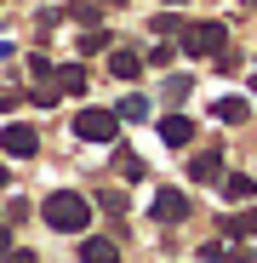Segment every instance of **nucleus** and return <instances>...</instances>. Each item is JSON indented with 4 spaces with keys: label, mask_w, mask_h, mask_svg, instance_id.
Instances as JSON below:
<instances>
[{
    "label": "nucleus",
    "mask_w": 257,
    "mask_h": 263,
    "mask_svg": "<svg viewBox=\"0 0 257 263\" xmlns=\"http://www.w3.org/2000/svg\"><path fill=\"white\" fill-rule=\"evenodd\" d=\"M40 223H46L52 235H86V229H92V195H80V189H46Z\"/></svg>",
    "instance_id": "1"
},
{
    "label": "nucleus",
    "mask_w": 257,
    "mask_h": 263,
    "mask_svg": "<svg viewBox=\"0 0 257 263\" xmlns=\"http://www.w3.org/2000/svg\"><path fill=\"white\" fill-rule=\"evenodd\" d=\"M177 52H183V58H218V52H229V23H218V17L183 23V40H177Z\"/></svg>",
    "instance_id": "2"
},
{
    "label": "nucleus",
    "mask_w": 257,
    "mask_h": 263,
    "mask_svg": "<svg viewBox=\"0 0 257 263\" xmlns=\"http://www.w3.org/2000/svg\"><path fill=\"white\" fill-rule=\"evenodd\" d=\"M69 126H74V138H80V143H120V126H126V120H120L114 109L86 103V109H74Z\"/></svg>",
    "instance_id": "3"
},
{
    "label": "nucleus",
    "mask_w": 257,
    "mask_h": 263,
    "mask_svg": "<svg viewBox=\"0 0 257 263\" xmlns=\"http://www.w3.org/2000/svg\"><path fill=\"white\" fill-rule=\"evenodd\" d=\"M0 155L34 160V155H40V132H34L29 120H6V126H0Z\"/></svg>",
    "instance_id": "4"
},
{
    "label": "nucleus",
    "mask_w": 257,
    "mask_h": 263,
    "mask_svg": "<svg viewBox=\"0 0 257 263\" xmlns=\"http://www.w3.org/2000/svg\"><path fill=\"white\" fill-rule=\"evenodd\" d=\"M189 212H194V200H189L183 189H154V200H149V217H154V223H183Z\"/></svg>",
    "instance_id": "5"
},
{
    "label": "nucleus",
    "mask_w": 257,
    "mask_h": 263,
    "mask_svg": "<svg viewBox=\"0 0 257 263\" xmlns=\"http://www.w3.org/2000/svg\"><path fill=\"white\" fill-rule=\"evenodd\" d=\"M143 69H149V58L137 46H109V74L114 80H143Z\"/></svg>",
    "instance_id": "6"
},
{
    "label": "nucleus",
    "mask_w": 257,
    "mask_h": 263,
    "mask_svg": "<svg viewBox=\"0 0 257 263\" xmlns=\"http://www.w3.org/2000/svg\"><path fill=\"white\" fill-rule=\"evenodd\" d=\"M223 178V149H194L189 155V183H218Z\"/></svg>",
    "instance_id": "7"
},
{
    "label": "nucleus",
    "mask_w": 257,
    "mask_h": 263,
    "mask_svg": "<svg viewBox=\"0 0 257 263\" xmlns=\"http://www.w3.org/2000/svg\"><path fill=\"white\" fill-rule=\"evenodd\" d=\"M160 143L166 149H189L194 143V120L189 115H160Z\"/></svg>",
    "instance_id": "8"
},
{
    "label": "nucleus",
    "mask_w": 257,
    "mask_h": 263,
    "mask_svg": "<svg viewBox=\"0 0 257 263\" xmlns=\"http://www.w3.org/2000/svg\"><path fill=\"white\" fill-rule=\"evenodd\" d=\"M218 195H223L229 206H251V195H257V183L246 178V172H223V178H218Z\"/></svg>",
    "instance_id": "9"
},
{
    "label": "nucleus",
    "mask_w": 257,
    "mask_h": 263,
    "mask_svg": "<svg viewBox=\"0 0 257 263\" xmlns=\"http://www.w3.org/2000/svg\"><path fill=\"white\" fill-rule=\"evenodd\" d=\"M229 240H257V206H240L234 217H223V223H218Z\"/></svg>",
    "instance_id": "10"
},
{
    "label": "nucleus",
    "mask_w": 257,
    "mask_h": 263,
    "mask_svg": "<svg viewBox=\"0 0 257 263\" xmlns=\"http://www.w3.org/2000/svg\"><path fill=\"white\" fill-rule=\"evenodd\" d=\"M80 263H120V246L109 235H86L80 240Z\"/></svg>",
    "instance_id": "11"
},
{
    "label": "nucleus",
    "mask_w": 257,
    "mask_h": 263,
    "mask_svg": "<svg viewBox=\"0 0 257 263\" xmlns=\"http://www.w3.org/2000/svg\"><path fill=\"white\" fill-rule=\"evenodd\" d=\"M52 86H57V92H69V98H86V69H80V63H57Z\"/></svg>",
    "instance_id": "12"
},
{
    "label": "nucleus",
    "mask_w": 257,
    "mask_h": 263,
    "mask_svg": "<svg viewBox=\"0 0 257 263\" xmlns=\"http://www.w3.org/2000/svg\"><path fill=\"white\" fill-rule=\"evenodd\" d=\"M251 115V103L246 98H211V120H223V126H240Z\"/></svg>",
    "instance_id": "13"
},
{
    "label": "nucleus",
    "mask_w": 257,
    "mask_h": 263,
    "mask_svg": "<svg viewBox=\"0 0 257 263\" xmlns=\"http://www.w3.org/2000/svg\"><path fill=\"white\" fill-rule=\"evenodd\" d=\"M114 115H120V120H137V126H143V120H149V115H154V103H149V98H143V92H126V98H120V103H114Z\"/></svg>",
    "instance_id": "14"
},
{
    "label": "nucleus",
    "mask_w": 257,
    "mask_h": 263,
    "mask_svg": "<svg viewBox=\"0 0 257 263\" xmlns=\"http://www.w3.org/2000/svg\"><path fill=\"white\" fill-rule=\"evenodd\" d=\"M120 178H126V183H143V178H149V166H143L132 149H120Z\"/></svg>",
    "instance_id": "15"
},
{
    "label": "nucleus",
    "mask_w": 257,
    "mask_h": 263,
    "mask_svg": "<svg viewBox=\"0 0 257 263\" xmlns=\"http://www.w3.org/2000/svg\"><path fill=\"white\" fill-rule=\"evenodd\" d=\"M80 52H86V58H92V52H109V29H97V23H92V29L80 34Z\"/></svg>",
    "instance_id": "16"
},
{
    "label": "nucleus",
    "mask_w": 257,
    "mask_h": 263,
    "mask_svg": "<svg viewBox=\"0 0 257 263\" xmlns=\"http://www.w3.org/2000/svg\"><path fill=\"white\" fill-rule=\"evenodd\" d=\"M92 200H97V206H103L109 217H120V212H126V195H120V189H97Z\"/></svg>",
    "instance_id": "17"
},
{
    "label": "nucleus",
    "mask_w": 257,
    "mask_h": 263,
    "mask_svg": "<svg viewBox=\"0 0 257 263\" xmlns=\"http://www.w3.org/2000/svg\"><path fill=\"white\" fill-rule=\"evenodd\" d=\"M189 92H194V80H189V74H171V80H166V103H183Z\"/></svg>",
    "instance_id": "18"
},
{
    "label": "nucleus",
    "mask_w": 257,
    "mask_h": 263,
    "mask_svg": "<svg viewBox=\"0 0 257 263\" xmlns=\"http://www.w3.org/2000/svg\"><path fill=\"white\" fill-rule=\"evenodd\" d=\"M63 17H69V12H63V6H40V12H34V23H40V29H57V23H63Z\"/></svg>",
    "instance_id": "19"
},
{
    "label": "nucleus",
    "mask_w": 257,
    "mask_h": 263,
    "mask_svg": "<svg viewBox=\"0 0 257 263\" xmlns=\"http://www.w3.org/2000/svg\"><path fill=\"white\" fill-rule=\"evenodd\" d=\"M149 29H154V34H183V23H177V12H160V17L149 23Z\"/></svg>",
    "instance_id": "20"
},
{
    "label": "nucleus",
    "mask_w": 257,
    "mask_h": 263,
    "mask_svg": "<svg viewBox=\"0 0 257 263\" xmlns=\"http://www.w3.org/2000/svg\"><path fill=\"white\" fill-rule=\"evenodd\" d=\"M143 58H149V63H154V69H166V63H171V58H177V46H149V52H143Z\"/></svg>",
    "instance_id": "21"
},
{
    "label": "nucleus",
    "mask_w": 257,
    "mask_h": 263,
    "mask_svg": "<svg viewBox=\"0 0 257 263\" xmlns=\"http://www.w3.org/2000/svg\"><path fill=\"white\" fill-rule=\"evenodd\" d=\"M6 263H40V257H34L29 246H12V252H6Z\"/></svg>",
    "instance_id": "22"
},
{
    "label": "nucleus",
    "mask_w": 257,
    "mask_h": 263,
    "mask_svg": "<svg viewBox=\"0 0 257 263\" xmlns=\"http://www.w3.org/2000/svg\"><path fill=\"white\" fill-rule=\"evenodd\" d=\"M12 109H17V92H0V120H6Z\"/></svg>",
    "instance_id": "23"
},
{
    "label": "nucleus",
    "mask_w": 257,
    "mask_h": 263,
    "mask_svg": "<svg viewBox=\"0 0 257 263\" xmlns=\"http://www.w3.org/2000/svg\"><path fill=\"white\" fill-rule=\"evenodd\" d=\"M6 252H12V229L0 223V263H6Z\"/></svg>",
    "instance_id": "24"
},
{
    "label": "nucleus",
    "mask_w": 257,
    "mask_h": 263,
    "mask_svg": "<svg viewBox=\"0 0 257 263\" xmlns=\"http://www.w3.org/2000/svg\"><path fill=\"white\" fill-rule=\"evenodd\" d=\"M223 263H257V257H251V252H229Z\"/></svg>",
    "instance_id": "25"
},
{
    "label": "nucleus",
    "mask_w": 257,
    "mask_h": 263,
    "mask_svg": "<svg viewBox=\"0 0 257 263\" xmlns=\"http://www.w3.org/2000/svg\"><path fill=\"white\" fill-rule=\"evenodd\" d=\"M0 189H12V172H6V166H0Z\"/></svg>",
    "instance_id": "26"
},
{
    "label": "nucleus",
    "mask_w": 257,
    "mask_h": 263,
    "mask_svg": "<svg viewBox=\"0 0 257 263\" xmlns=\"http://www.w3.org/2000/svg\"><path fill=\"white\" fill-rule=\"evenodd\" d=\"M166 6H189V0H166Z\"/></svg>",
    "instance_id": "27"
},
{
    "label": "nucleus",
    "mask_w": 257,
    "mask_h": 263,
    "mask_svg": "<svg viewBox=\"0 0 257 263\" xmlns=\"http://www.w3.org/2000/svg\"><path fill=\"white\" fill-rule=\"evenodd\" d=\"M251 98H257V86H251Z\"/></svg>",
    "instance_id": "28"
}]
</instances>
